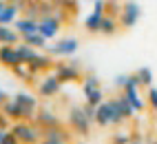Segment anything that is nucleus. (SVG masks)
<instances>
[{
    "mask_svg": "<svg viewBox=\"0 0 157 144\" xmlns=\"http://www.w3.org/2000/svg\"><path fill=\"white\" fill-rule=\"evenodd\" d=\"M18 11H20V7L7 2V7L0 11V25H13L18 20Z\"/></svg>",
    "mask_w": 157,
    "mask_h": 144,
    "instance_id": "17",
    "label": "nucleus"
},
{
    "mask_svg": "<svg viewBox=\"0 0 157 144\" xmlns=\"http://www.w3.org/2000/svg\"><path fill=\"white\" fill-rule=\"evenodd\" d=\"M22 40H25V42L27 45H31V47H40V49H42V47H47V42H49V40L42 36V33H40V31H33V33H27V36H22Z\"/></svg>",
    "mask_w": 157,
    "mask_h": 144,
    "instance_id": "22",
    "label": "nucleus"
},
{
    "mask_svg": "<svg viewBox=\"0 0 157 144\" xmlns=\"http://www.w3.org/2000/svg\"><path fill=\"white\" fill-rule=\"evenodd\" d=\"M140 16H142L140 5L135 2V0H126L124 7H122V14H120V25H122L124 29H131V27L137 25Z\"/></svg>",
    "mask_w": 157,
    "mask_h": 144,
    "instance_id": "3",
    "label": "nucleus"
},
{
    "mask_svg": "<svg viewBox=\"0 0 157 144\" xmlns=\"http://www.w3.org/2000/svg\"><path fill=\"white\" fill-rule=\"evenodd\" d=\"M47 49L53 56L64 58V56H73V53H75V51L80 49V42H78V38H62V40H58L53 47H47Z\"/></svg>",
    "mask_w": 157,
    "mask_h": 144,
    "instance_id": "6",
    "label": "nucleus"
},
{
    "mask_svg": "<svg viewBox=\"0 0 157 144\" xmlns=\"http://www.w3.org/2000/svg\"><path fill=\"white\" fill-rule=\"evenodd\" d=\"M51 64H53V60H51L49 56H44V53H38V56L29 62V67L33 69L36 73H38V71H47V69H51Z\"/></svg>",
    "mask_w": 157,
    "mask_h": 144,
    "instance_id": "19",
    "label": "nucleus"
},
{
    "mask_svg": "<svg viewBox=\"0 0 157 144\" xmlns=\"http://www.w3.org/2000/svg\"><path fill=\"white\" fill-rule=\"evenodd\" d=\"M7 100H9V98H7V93H5V91H2V89H0V107H2V104H5V102H7Z\"/></svg>",
    "mask_w": 157,
    "mask_h": 144,
    "instance_id": "33",
    "label": "nucleus"
},
{
    "mask_svg": "<svg viewBox=\"0 0 157 144\" xmlns=\"http://www.w3.org/2000/svg\"><path fill=\"white\" fill-rule=\"evenodd\" d=\"M60 87H62V82L53 73V76H47L44 80L38 82V93H40V98H53L60 93Z\"/></svg>",
    "mask_w": 157,
    "mask_h": 144,
    "instance_id": "7",
    "label": "nucleus"
},
{
    "mask_svg": "<svg viewBox=\"0 0 157 144\" xmlns=\"http://www.w3.org/2000/svg\"><path fill=\"white\" fill-rule=\"evenodd\" d=\"M69 124H71V129L75 131L78 135H89L93 122L89 120V115L84 113V109H82V107H73V109L69 111Z\"/></svg>",
    "mask_w": 157,
    "mask_h": 144,
    "instance_id": "2",
    "label": "nucleus"
},
{
    "mask_svg": "<svg viewBox=\"0 0 157 144\" xmlns=\"http://www.w3.org/2000/svg\"><path fill=\"white\" fill-rule=\"evenodd\" d=\"M102 18H104V14H102V11H95V9H93V14L84 20V27H86V31H89V33H100Z\"/></svg>",
    "mask_w": 157,
    "mask_h": 144,
    "instance_id": "16",
    "label": "nucleus"
},
{
    "mask_svg": "<svg viewBox=\"0 0 157 144\" xmlns=\"http://www.w3.org/2000/svg\"><path fill=\"white\" fill-rule=\"evenodd\" d=\"M9 120H11V118H9L5 111L0 113V129H7V126H9Z\"/></svg>",
    "mask_w": 157,
    "mask_h": 144,
    "instance_id": "32",
    "label": "nucleus"
},
{
    "mask_svg": "<svg viewBox=\"0 0 157 144\" xmlns=\"http://www.w3.org/2000/svg\"><path fill=\"white\" fill-rule=\"evenodd\" d=\"M2 111H5L11 120H22V109H20V104L16 102V98H13V100H7L5 104H2Z\"/></svg>",
    "mask_w": 157,
    "mask_h": 144,
    "instance_id": "21",
    "label": "nucleus"
},
{
    "mask_svg": "<svg viewBox=\"0 0 157 144\" xmlns=\"http://www.w3.org/2000/svg\"><path fill=\"white\" fill-rule=\"evenodd\" d=\"M104 2H113V0H104Z\"/></svg>",
    "mask_w": 157,
    "mask_h": 144,
    "instance_id": "35",
    "label": "nucleus"
},
{
    "mask_svg": "<svg viewBox=\"0 0 157 144\" xmlns=\"http://www.w3.org/2000/svg\"><path fill=\"white\" fill-rule=\"evenodd\" d=\"M146 102H148V107L157 113V89H155L153 84L148 87V93H146Z\"/></svg>",
    "mask_w": 157,
    "mask_h": 144,
    "instance_id": "28",
    "label": "nucleus"
},
{
    "mask_svg": "<svg viewBox=\"0 0 157 144\" xmlns=\"http://www.w3.org/2000/svg\"><path fill=\"white\" fill-rule=\"evenodd\" d=\"M84 98H86V102H91V104H95V107L100 104V102H104V93H102V89H100V87H98V89H93L91 93H86Z\"/></svg>",
    "mask_w": 157,
    "mask_h": 144,
    "instance_id": "27",
    "label": "nucleus"
},
{
    "mask_svg": "<svg viewBox=\"0 0 157 144\" xmlns=\"http://www.w3.org/2000/svg\"><path fill=\"white\" fill-rule=\"evenodd\" d=\"M11 71H13L16 78H22V80H27V82H33V80H36V71L31 69L29 64H25V62H20V64L13 67Z\"/></svg>",
    "mask_w": 157,
    "mask_h": 144,
    "instance_id": "20",
    "label": "nucleus"
},
{
    "mask_svg": "<svg viewBox=\"0 0 157 144\" xmlns=\"http://www.w3.org/2000/svg\"><path fill=\"white\" fill-rule=\"evenodd\" d=\"M53 73L60 78V82H75L82 78V69L78 67V62H58Z\"/></svg>",
    "mask_w": 157,
    "mask_h": 144,
    "instance_id": "5",
    "label": "nucleus"
},
{
    "mask_svg": "<svg viewBox=\"0 0 157 144\" xmlns=\"http://www.w3.org/2000/svg\"><path fill=\"white\" fill-rule=\"evenodd\" d=\"M95 124L98 126H111L113 124V107H111V100H104V102L98 104Z\"/></svg>",
    "mask_w": 157,
    "mask_h": 144,
    "instance_id": "11",
    "label": "nucleus"
},
{
    "mask_svg": "<svg viewBox=\"0 0 157 144\" xmlns=\"http://www.w3.org/2000/svg\"><path fill=\"white\" fill-rule=\"evenodd\" d=\"M42 142H47V144H64V142H69V131L60 129V124L58 126H49V129L42 131Z\"/></svg>",
    "mask_w": 157,
    "mask_h": 144,
    "instance_id": "10",
    "label": "nucleus"
},
{
    "mask_svg": "<svg viewBox=\"0 0 157 144\" xmlns=\"http://www.w3.org/2000/svg\"><path fill=\"white\" fill-rule=\"evenodd\" d=\"M111 140H113V142H120V144H128V142H131V135H126V133H115Z\"/></svg>",
    "mask_w": 157,
    "mask_h": 144,
    "instance_id": "30",
    "label": "nucleus"
},
{
    "mask_svg": "<svg viewBox=\"0 0 157 144\" xmlns=\"http://www.w3.org/2000/svg\"><path fill=\"white\" fill-rule=\"evenodd\" d=\"M13 27L20 31V36H27V33H33V31H38V20L36 18H18L16 22H13Z\"/></svg>",
    "mask_w": 157,
    "mask_h": 144,
    "instance_id": "14",
    "label": "nucleus"
},
{
    "mask_svg": "<svg viewBox=\"0 0 157 144\" xmlns=\"http://www.w3.org/2000/svg\"><path fill=\"white\" fill-rule=\"evenodd\" d=\"M22 60H20V53L16 45H0V64L7 67V69H13L18 67Z\"/></svg>",
    "mask_w": 157,
    "mask_h": 144,
    "instance_id": "9",
    "label": "nucleus"
},
{
    "mask_svg": "<svg viewBox=\"0 0 157 144\" xmlns=\"http://www.w3.org/2000/svg\"><path fill=\"white\" fill-rule=\"evenodd\" d=\"M124 2H126V0H124Z\"/></svg>",
    "mask_w": 157,
    "mask_h": 144,
    "instance_id": "36",
    "label": "nucleus"
},
{
    "mask_svg": "<svg viewBox=\"0 0 157 144\" xmlns=\"http://www.w3.org/2000/svg\"><path fill=\"white\" fill-rule=\"evenodd\" d=\"M42 126L33 124V120H22V122H16L11 126V133L18 138V142H40L42 140Z\"/></svg>",
    "mask_w": 157,
    "mask_h": 144,
    "instance_id": "1",
    "label": "nucleus"
},
{
    "mask_svg": "<svg viewBox=\"0 0 157 144\" xmlns=\"http://www.w3.org/2000/svg\"><path fill=\"white\" fill-rule=\"evenodd\" d=\"M60 27H62V20H60L58 16H42V18L38 20V31L42 33L47 40L58 38Z\"/></svg>",
    "mask_w": 157,
    "mask_h": 144,
    "instance_id": "4",
    "label": "nucleus"
},
{
    "mask_svg": "<svg viewBox=\"0 0 157 144\" xmlns=\"http://www.w3.org/2000/svg\"><path fill=\"white\" fill-rule=\"evenodd\" d=\"M20 31L9 29V25H0V45H18L20 42Z\"/></svg>",
    "mask_w": 157,
    "mask_h": 144,
    "instance_id": "13",
    "label": "nucleus"
},
{
    "mask_svg": "<svg viewBox=\"0 0 157 144\" xmlns=\"http://www.w3.org/2000/svg\"><path fill=\"white\" fill-rule=\"evenodd\" d=\"M115 100H117V104H120V109H122V113H124V118H126V120H128V118H133L135 113H137V111L133 109V104L126 100V95H124V93H122L120 98H115Z\"/></svg>",
    "mask_w": 157,
    "mask_h": 144,
    "instance_id": "24",
    "label": "nucleus"
},
{
    "mask_svg": "<svg viewBox=\"0 0 157 144\" xmlns=\"http://www.w3.org/2000/svg\"><path fill=\"white\" fill-rule=\"evenodd\" d=\"M117 27H120L117 16L104 14V18H102V27H100V33H102V36H115V33H117Z\"/></svg>",
    "mask_w": 157,
    "mask_h": 144,
    "instance_id": "15",
    "label": "nucleus"
},
{
    "mask_svg": "<svg viewBox=\"0 0 157 144\" xmlns=\"http://www.w3.org/2000/svg\"><path fill=\"white\" fill-rule=\"evenodd\" d=\"M126 84H128V76H117V78H115V87L124 89Z\"/></svg>",
    "mask_w": 157,
    "mask_h": 144,
    "instance_id": "31",
    "label": "nucleus"
},
{
    "mask_svg": "<svg viewBox=\"0 0 157 144\" xmlns=\"http://www.w3.org/2000/svg\"><path fill=\"white\" fill-rule=\"evenodd\" d=\"M16 49H18V53H20V60H22L25 64H29L31 60H33V58L38 56V51H36V47H31V45H27L25 40H22V42H18V45H16Z\"/></svg>",
    "mask_w": 157,
    "mask_h": 144,
    "instance_id": "18",
    "label": "nucleus"
},
{
    "mask_svg": "<svg viewBox=\"0 0 157 144\" xmlns=\"http://www.w3.org/2000/svg\"><path fill=\"white\" fill-rule=\"evenodd\" d=\"M98 87H100V80H98L95 76H86L84 80H82V91H84V95L91 93V91L98 89Z\"/></svg>",
    "mask_w": 157,
    "mask_h": 144,
    "instance_id": "25",
    "label": "nucleus"
},
{
    "mask_svg": "<svg viewBox=\"0 0 157 144\" xmlns=\"http://www.w3.org/2000/svg\"><path fill=\"white\" fill-rule=\"evenodd\" d=\"M82 109H84V113H86V115H89V120L93 122V124H95V115H98V107H95V104H91V102H86V104H84V107H82Z\"/></svg>",
    "mask_w": 157,
    "mask_h": 144,
    "instance_id": "29",
    "label": "nucleus"
},
{
    "mask_svg": "<svg viewBox=\"0 0 157 144\" xmlns=\"http://www.w3.org/2000/svg\"><path fill=\"white\" fill-rule=\"evenodd\" d=\"M5 7H7V0H0V11H2Z\"/></svg>",
    "mask_w": 157,
    "mask_h": 144,
    "instance_id": "34",
    "label": "nucleus"
},
{
    "mask_svg": "<svg viewBox=\"0 0 157 144\" xmlns=\"http://www.w3.org/2000/svg\"><path fill=\"white\" fill-rule=\"evenodd\" d=\"M111 107H113V124H122L126 118H124V113H122V109H120V104H117L115 98L111 100Z\"/></svg>",
    "mask_w": 157,
    "mask_h": 144,
    "instance_id": "26",
    "label": "nucleus"
},
{
    "mask_svg": "<svg viewBox=\"0 0 157 144\" xmlns=\"http://www.w3.org/2000/svg\"><path fill=\"white\" fill-rule=\"evenodd\" d=\"M135 76H137V80H140V87H151L153 84V71L148 67L137 69V71H135Z\"/></svg>",
    "mask_w": 157,
    "mask_h": 144,
    "instance_id": "23",
    "label": "nucleus"
},
{
    "mask_svg": "<svg viewBox=\"0 0 157 144\" xmlns=\"http://www.w3.org/2000/svg\"><path fill=\"white\" fill-rule=\"evenodd\" d=\"M33 122H36V124H40L42 129H49V126H58V124H60L58 115H53L51 111H44V109H40V111L36 113Z\"/></svg>",
    "mask_w": 157,
    "mask_h": 144,
    "instance_id": "12",
    "label": "nucleus"
},
{
    "mask_svg": "<svg viewBox=\"0 0 157 144\" xmlns=\"http://www.w3.org/2000/svg\"><path fill=\"white\" fill-rule=\"evenodd\" d=\"M16 102L22 109V120H33L36 113H38V100L29 93H18L16 95Z\"/></svg>",
    "mask_w": 157,
    "mask_h": 144,
    "instance_id": "8",
    "label": "nucleus"
}]
</instances>
